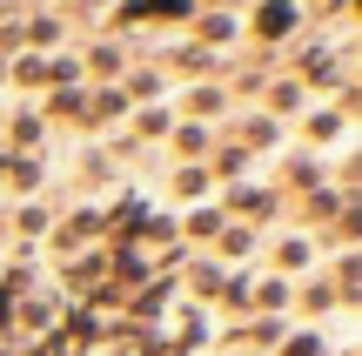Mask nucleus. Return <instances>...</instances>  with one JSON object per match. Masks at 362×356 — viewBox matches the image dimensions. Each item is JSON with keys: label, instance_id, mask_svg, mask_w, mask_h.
Returning <instances> with one entry per match:
<instances>
[]
</instances>
